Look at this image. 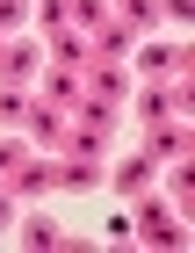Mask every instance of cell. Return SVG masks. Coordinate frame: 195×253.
I'll return each instance as SVG.
<instances>
[{
	"instance_id": "1",
	"label": "cell",
	"mask_w": 195,
	"mask_h": 253,
	"mask_svg": "<svg viewBox=\"0 0 195 253\" xmlns=\"http://www.w3.org/2000/svg\"><path fill=\"white\" fill-rule=\"evenodd\" d=\"M79 94H87V101H109V109H123L130 73H123L116 58H87V65H79Z\"/></svg>"
},
{
	"instance_id": "2",
	"label": "cell",
	"mask_w": 195,
	"mask_h": 253,
	"mask_svg": "<svg viewBox=\"0 0 195 253\" xmlns=\"http://www.w3.org/2000/svg\"><path fill=\"white\" fill-rule=\"evenodd\" d=\"M195 94H188V80H166V87H145L137 94V123H166V116H188Z\"/></svg>"
},
{
	"instance_id": "3",
	"label": "cell",
	"mask_w": 195,
	"mask_h": 253,
	"mask_svg": "<svg viewBox=\"0 0 195 253\" xmlns=\"http://www.w3.org/2000/svg\"><path fill=\"white\" fill-rule=\"evenodd\" d=\"M152 181H159V159L145 152V145H137V152H123V159H116V174H109V188H116L123 203H137V195L152 188Z\"/></svg>"
},
{
	"instance_id": "4",
	"label": "cell",
	"mask_w": 195,
	"mask_h": 253,
	"mask_svg": "<svg viewBox=\"0 0 195 253\" xmlns=\"http://www.w3.org/2000/svg\"><path fill=\"white\" fill-rule=\"evenodd\" d=\"M130 239H145V246H181L188 232H181L174 217L152 203V188H145V195H137V224H130Z\"/></svg>"
},
{
	"instance_id": "5",
	"label": "cell",
	"mask_w": 195,
	"mask_h": 253,
	"mask_svg": "<svg viewBox=\"0 0 195 253\" xmlns=\"http://www.w3.org/2000/svg\"><path fill=\"white\" fill-rule=\"evenodd\" d=\"M37 65H43V43L37 37H7L0 43V80H7V87H29Z\"/></svg>"
},
{
	"instance_id": "6",
	"label": "cell",
	"mask_w": 195,
	"mask_h": 253,
	"mask_svg": "<svg viewBox=\"0 0 195 253\" xmlns=\"http://www.w3.org/2000/svg\"><path fill=\"white\" fill-rule=\"evenodd\" d=\"M7 188L15 195H43V188H58V159H15V174H7Z\"/></svg>"
},
{
	"instance_id": "7",
	"label": "cell",
	"mask_w": 195,
	"mask_h": 253,
	"mask_svg": "<svg viewBox=\"0 0 195 253\" xmlns=\"http://www.w3.org/2000/svg\"><path fill=\"white\" fill-rule=\"evenodd\" d=\"M15 130H29L37 145H58V130H65V109H51L43 94H29V109H22V123Z\"/></svg>"
},
{
	"instance_id": "8",
	"label": "cell",
	"mask_w": 195,
	"mask_h": 253,
	"mask_svg": "<svg viewBox=\"0 0 195 253\" xmlns=\"http://www.w3.org/2000/svg\"><path fill=\"white\" fill-rule=\"evenodd\" d=\"M145 152H152V159H188V130H181V116L145 123Z\"/></svg>"
},
{
	"instance_id": "9",
	"label": "cell",
	"mask_w": 195,
	"mask_h": 253,
	"mask_svg": "<svg viewBox=\"0 0 195 253\" xmlns=\"http://www.w3.org/2000/svg\"><path fill=\"white\" fill-rule=\"evenodd\" d=\"M15 232H22V246H73V232H65L58 217H15Z\"/></svg>"
},
{
	"instance_id": "10",
	"label": "cell",
	"mask_w": 195,
	"mask_h": 253,
	"mask_svg": "<svg viewBox=\"0 0 195 253\" xmlns=\"http://www.w3.org/2000/svg\"><path fill=\"white\" fill-rule=\"evenodd\" d=\"M181 65H188V51H174V43H145L137 51V73H152V80H181Z\"/></svg>"
},
{
	"instance_id": "11",
	"label": "cell",
	"mask_w": 195,
	"mask_h": 253,
	"mask_svg": "<svg viewBox=\"0 0 195 253\" xmlns=\"http://www.w3.org/2000/svg\"><path fill=\"white\" fill-rule=\"evenodd\" d=\"M87 58H94V51H87V29H51V65H65V73H79Z\"/></svg>"
},
{
	"instance_id": "12",
	"label": "cell",
	"mask_w": 195,
	"mask_h": 253,
	"mask_svg": "<svg viewBox=\"0 0 195 253\" xmlns=\"http://www.w3.org/2000/svg\"><path fill=\"white\" fill-rule=\"evenodd\" d=\"M58 188H65V195L101 188V167H94V159H58Z\"/></svg>"
},
{
	"instance_id": "13",
	"label": "cell",
	"mask_w": 195,
	"mask_h": 253,
	"mask_svg": "<svg viewBox=\"0 0 195 253\" xmlns=\"http://www.w3.org/2000/svg\"><path fill=\"white\" fill-rule=\"evenodd\" d=\"M116 22L130 37H145V29H159V0H116Z\"/></svg>"
},
{
	"instance_id": "14",
	"label": "cell",
	"mask_w": 195,
	"mask_h": 253,
	"mask_svg": "<svg viewBox=\"0 0 195 253\" xmlns=\"http://www.w3.org/2000/svg\"><path fill=\"white\" fill-rule=\"evenodd\" d=\"M43 101H51V109H73V101H79V73H65V65L43 73Z\"/></svg>"
},
{
	"instance_id": "15",
	"label": "cell",
	"mask_w": 195,
	"mask_h": 253,
	"mask_svg": "<svg viewBox=\"0 0 195 253\" xmlns=\"http://www.w3.org/2000/svg\"><path fill=\"white\" fill-rule=\"evenodd\" d=\"M101 22H109L101 0H65V29H101Z\"/></svg>"
},
{
	"instance_id": "16",
	"label": "cell",
	"mask_w": 195,
	"mask_h": 253,
	"mask_svg": "<svg viewBox=\"0 0 195 253\" xmlns=\"http://www.w3.org/2000/svg\"><path fill=\"white\" fill-rule=\"evenodd\" d=\"M22 22H29V0H0V37H15Z\"/></svg>"
},
{
	"instance_id": "17",
	"label": "cell",
	"mask_w": 195,
	"mask_h": 253,
	"mask_svg": "<svg viewBox=\"0 0 195 253\" xmlns=\"http://www.w3.org/2000/svg\"><path fill=\"white\" fill-rule=\"evenodd\" d=\"M159 22H174V29H188V22H195V0H159Z\"/></svg>"
},
{
	"instance_id": "18",
	"label": "cell",
	"mask_w": 195,
	"mask_h": 253,
	"mask_svg": "<svg viewBox=\"0 0 195 253\" xmlns=\"http://www.w3.org/2000/svg\"><path fill=\"white\" fill-rule=\"evenodd\" d=\"M15 159H22V137H7V145H0V181L15 174Z\"/></svg>"
},
{
	"instance_id": "19",
	"label": "cell",
	"mask_w": 195,
	"mask_h": 253,
	"mask_svg": "<svg viewBox=\"0 0 195 253\" xmlns=\"http://www.w3.org/2000/svg\"><path fill=\"white\" fill-rule=\"evenodd\" d=\"M15 217H22V210H15V195L0 188V232H15Z\"/></svg>"
},
{
	"instance_id": "20",
	"label": "cell",
	"mask_w": 195,
	"mask_h": 253,
	"mask_svg": "<svg viewBox=\"0 0 195 253\" xmlns=\"http://www.w3.org/2000/svg\"><path fill=\"white\" fill-rule=\"evenodd\" d=\"M0 43H7V37H0Z\"/></svg>"
}]
</instances>
